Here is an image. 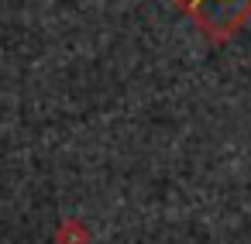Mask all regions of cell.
<instances>
[{
	"mask_svg": "<svg viewBox=\"0 0 251 244\" xmlns=\"http://www.w3.org/2000/svg\"><path fill=\"white\" fill-rule=\"evenodd\" d=\"M176 4H182L196 18V24H203L213 35L230 31L251 14V0H176Z\"/></svg>",
	"mask_w": 251,
	"mask_h": 244,
	"instance_id": "cell-1",
	"label": "cell"
}]
</instances>
